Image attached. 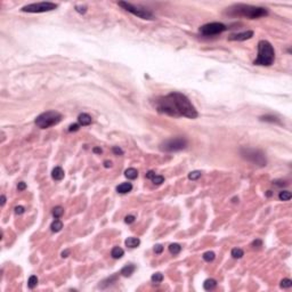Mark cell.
<instances>
[{
	"label": "cell",
	"instance_id": "484cf974",
	"mask_svg": "<svg viewBox=\"0 0 292 292\" xmlns=\"http://www.w3.org/2000/svg\"><path fill=\"white\" fill-rule=\"evenodd\" d=\"M37 284H38V277H37L36 275H31L29 277V281H28L29 289H34L37 286Z\"/></svg>",
	"mask_w": 292,
	"mask_h": 292
},
{
	"label": "cell",
	"instance_id": "f546056e",
	"mask_svg": "<svg viewBox=\"0 0 292 292\" xmlns=\"http://www.w3.org/2000/svg\"><path fill=\"white\" fill-rule=\"evenodd\" d=\"M281 288L283 289H288V288H291L292 286V281L290 280V278H283V280L281 281Z\"/></svg>",
	"mask_w": 292,
	"mask_h": 292
},
{
	"label": "cell",
	"instance_id": "1f68e13d",
	"mask_svg": "<svg viewBox=\"0 0 292 292\" xmlns=\"http://www.w3.org/2000/svg\"><path fill=\"white\" fill-rule=\"evenodd\" d=\"M251 247H252V248H255V249L263 247V241H261V240H255L251 243Z\"/></svg>",
	"mask_w": 292,
	"mask_h": 292
},
{
	"label": "cell",
	"instance_id": "f1b7e54d",
	"mask_svg": "<svg viewBox=\"0 0 292 292\" xmlns=\"http://www.w3.org/2000/svg\"><path fill=\"white\" fill-rule=\"evenodd\" d=\"M151 180H152V183L154 185H161L164 181V177L160 176V175H156V173H155V175H154V177H153Z\"/></svg>",
	"mask_w": 292,
	"mask_h": 292
},
{
	"label": "cell",
	"instance_id": "7402d4cb",
	"mask_svg": "<svg viewBox=\"0 0 292 292\" xmlns=\"http://www.w3.org/2000/svg\"><path fill=\"white\" fill-rule=\"evenodd\" d=\"M231 255H232L234 259H241L244 256V251L240 248H234L232 250V252H231Z\"/></svg>",
	"mask_w": 292,
	"mask_h": 292
},
{
	"label": "cell",
	"instance_id": "ab89813d",
	"mask_svg": "<svg viewBox=\"0 0 292 292\" xmlns=\"http://www.w3.org/2000/svg\"><path fill=\"white\" fill-rule=\"evenodd\" d=\"M154 175H155V172H154V171H152V170H150V171H148L147 173H146V175H145V177H146V178H147V179H152L153 177H154Z\"/></svg>",
	"mask_w": 292,
	"mask_h": 292
},
{
	"label": "cell",
	"instance_id": "4dcf8cb0",
	"mask_svg": "<svg viewBox=\"0 0 292 292\" xmlns=\"http://www.w3.org/2000/svg\"><path fill=\"white\" fill-rule=\"evenodd\" d=\"M260 120H261V121H266V122H280V121L277 120V118H275V116H273V115L261 116V118H260Z\"/></svg>",
	"mask_w": 292,
	"mask_h": 292
},
{
	"label": "cell",
	"instance_id": "ee69618b",
	"mask_svg": "<svg viewBox=\"0 0 292 292\" xmlns=\"http://www.w3.org/2000/svg\"><path fill=\"white\" fill-rule=\"evenodd\" d=\"M92 151H94V153H98V154H100V153H102V148H100V147H94V148H92Z\"/></svg>",
	"mask_w": 292,
	"mask_h": 292
},
{
	"label": "cell",
	"instance_id": "cb8c5ba5",
	"mask_svg": "<svg viewBox=\"0 0 292 292\" xmlns=\"http://www.w3.org/2000/svg\"><path fill=\"white\" fill-rule=\"evenodd\" d=\"M202 258H203V260H205L207 263H210V261H213V259L216 258V255H215V252H212V251H207L203 253Z\"/></svg>",
	"mask_w": 292,
	"mask_h": 292
},
{
	"label": "cell",
	"instance_id": "9a60e30c",
	"mask_svg": "<svg viewBox=\"0 0 292 292\" xmlns=\"http://www.w3.org/2000/svg\"><path fill=\"white\" fill-rule=\"evenodd\" d=\"M124 243H126V245L128 247V248H137L138 245L140 244V240L139 239H137V237H128L127 240L124 241Z\"/></svg>",
	"mask_w": 292,
	"mask_h": 292
},
{
	"label": "cell",
	"instance_id": "4fadbf2b",
	"mask_svg": "<svg viewBox=\"0 0 292 292\" xmlns=\"http://www.w3.org/2000/svg\"><path fill=\"white\" fill-rule=\"evenodd\" d=\"M64 176H65L64 170L60 168V167H55V168L53 169V171H52L53 179H55V180H57V181H58V180L63 179V178H64Z\"/></svg>",
	"mask_w": 292,
	"mask_h": 292
},
{
	"label": "cell",
	"instance_id": "5bb4252c",
	"mask_svg": "<svg viewBox=\"0 0 292 292\" xmlns=\"http://www.w3.org/2000/svg\"><path fill=\"white\" fill-rule=\"evenodd\" d=\"M132 189V184L131 183H122L116 187V192L120 194H127Z\"/></svg>",
	"mask_w": 292,
	"mask_h": 292
},
{
	"label": "cell",
	"instance_id": "ac0fdd59",
	"mask_svg": "<svg viewBox=\"0 0 292 292\" xmlns=\"http://www.w3.org/2000/svg\"><path fill=\"white\" fill-rule=\"evenodd\" d=\"M62 228H63V223L60 219H55L50 225V229L54 233H58L60 231H62Z\"/></svg>",
	"mask_w": 292,
	"mask_h": 292
},
{
	"label": "cell",
	"instance_id": "52a82bcc",
	"mask_svg": "<svg viewBox=\"0 0 292 292\" xmlns=\"http://www.w3.org/2000/svg\"><path fill=\"white\" fill-rule=\"evenodd\" d=\"M118 5H119L120 7H122L124 10L131 13L132 15L139 17V18H142V20L152 21L155 18L154 15H153V13L150 12L148 9L144 8V7H139V6L132 5V4H130V2H127V1H119Z\"/></svg>",
	"mask_w": 292,
	"mask_h": 292
},
{
	"label": "cell",
	"instance_id": "7c38bea8",
	"mask_svg": "<svg viewBox=\"0 0 292 292\" xmlns=\"http://www.w3.org/2000/svg\"><path fill=\"white\" fill-rule=\"evenodd\" d=\"M135 271H136V266L134 264H129V265H126V266L121 269L120 274L122 276H124V277H129V276H131L132 274H134Z\"/></svg>",
	"mask_w": 292,
	"mask_h": 292
},
{
	"label": "cell",
	"instance_id": "b9f144b4",
	"mask_svg": "<svg viewBox=\"0 0 292 292\" xmlns=\"http://www.w3.org/2000/svg\"><path fill=\"white\" fill-rule=\"evenodd\" d=\"M68 255H70V250H65L62 252V258H68Z\"/></svg>",
	"mask_w": 292,
	"mask_h": 292
},
{
	"label": "cell",
	"instance_id": "8d00e7d4",
	"mask_svg": "<svg viewBox=\"0 0 292 292\" xmlns=\"http://www.w3.org/2000/svg\"><path fill=\"white\" fill-rule=\"evenodd\" d=\"M162 251H163V247H162L161 244H156L155 247H154V252H155L156 255L162 253Z\"/></svg>",
	"mask_w": 292,
	"mask_h": 292
},
{
	"label": "cell",
	"instance_id": "d6986e66",
	"mask_svg": "<svg viewBox=\"0 0 292 292\" xmlns=\"http://www.w3.org/2000/svg\"><path fill=\"white\" fill-rule=\"evenodd\" d=\"M124 176L127 177L128 179H136L137 177H138V171H137L135 168H128L126 171H124Z\"/></svg>",
	"mask_w": 292,
	"mask_h": 292
},
{
	"label": "cell",
	"instance_id": "277c9868",
	"mask_svg": "<svg viewBox=\"0 0 292 292\" xmlns=\"http://www.w3.org/2000/svg\"><path fill=\"white\" fill-rule=\"evenodd\" d=\"M62 120V114L57 111H47V112L41 113L40 115H38L34 120V123L37 127L40 129H47L50 128L53 126L58 124Z\"/></svg>",
	"mask_w": 292,
	"mask_h": 292
},
{
	"label": "cell",
	"instance_id": "9c48e42d",
	"mask_svg": "<svg viewBox=\"0 0 292 292\" xmlns=\"http://www.w3.org/2000/svg\"><path fill=\"white\" fill-rule=\"evenodd\" d=\"M227 30V26L223 23H219V22H212V23H208V24H204L202 25L199 31L202 36L205 37H211V36H217V34H220L223 33L224 31Z\"/></svg>",
	"mask_w": 292,
	"mask_h": 292
},
{
	"label": "cell",
	"instance_id": "44dd1931",
	"mask_svg": "<svg viewBox=\"0 0 292 292\" xmlns=\"http://www.w3.org/2000/svg\"><path fill=\"white\" fill-rule=\"evenodd\" d=\"M180 251H181V247H180V244L171 243L170 245H169V252H170L171 255H173V256L178 255Z\"/></svg>",
	"mask_w": 292,
	"mask_h": 292
},
{
	"label": "cell",
	"instance_id": "d4e9b609",
	"mask_svg": "<svg viewBox=\"0 0 292 292\" xmlns=\"http://www.w3.org/2000/svg\"><path fill=\"white\" fill-rule=\"evenodd\" d=\"M292 197V194L289 191H281L278 194V199L281 201H289Z\"/></svg>",
	"mask_w": 292,
	"mask_h": 292
},
{
	"label": "cell",
	"instance_id": "30bf717a",
	"mask_svg": "<svg viewBox=\"0 0 292 292\" xmlns=\"http://www.w3.org/2000/svg\"><path fill=\"white\" fill-rule=\"evenodd\" d=\"M252 37H253V31L249 30V31H244V32L235 33V34L229 36V37H228V40H231V41H244V40H248V39H251Z\"/></svg>",
	"mask_w": 292,
	"mask_h": 292
},
{
	"label": "cell",
	"instance_id": "ba28073f",
	"mask_svg": "<svg viewBox=\"0 0 292 292\" xmlns=\"http://www.w3.org/2000/svg\"><path fill=\"white\" fill-rule=\"evenodd\" d=\"M57 8V5L49 1H44V2H34V4L26 5L24 7H22V12L25 13H46L52 12L54 9Z\"/></svg>",
	"mask_w": 292,
	"mask_h": 292
},
{
	"label": "cell",
	"instance_id": "8fae6325",
	"mask_svg": "<svg viewBox=\"0 0 292 292\" xmlns=\"http://www.w3.org/2000/svg\"><path fill=\"white\" fill-rule=\"evenodd\" d=\"M91 122H92V119L88 113H81V114H79V116H78V123L80 124V126H84H84H89Z\"/></svg>",
	"mask_w": 292,
	"mask_h": 292
},
{
	"label": "cell",
	"instance_id": "83f0119b",
	"mask_svg": "<svg viewBox=\"0 0 292 292\" xmlns=\"http://www.w3.org/2000/svg\"><path fill=\"white\" fill-rule=\"evenodd\" d=\"M201 171H199V170H195V171H191L189 173H188V179L189 180H196L199 179L201 177Z\"/></svg>",
	"mask_w": 292,
	"mask_h": 292
},
{
	"label": "cell",
	"instance_id": "603a6c76",
	"mask_svg": "<svg viewBox=\"0 0 292 292\" xmlns=\"http://www.w3.org/2000/svg\"><path fill=\"white\" fill-rule=\"evenodd\" d=\"M63 213H64V209L62 207H55L53 209V216L55 217V219H60L63 216Z\"/></svg>",
	"mask_w": 292,
	"mask_h": 292
},
{
	"label": "cell",
	"instance_id": "7a4b0ae2",
	"mask_svg": "<svg viewBox=\"0 0 292 292\" xmlns=\"http://www.w3.org/2000/svg\"><path fill=\"white\" fill-rule=\"evenodd\" d=\"M226 14L233 17H244L249 20H256L268 15L267 8L264 7H258V6H251V5L245 4H237L233 5L232 7L227 8Z\"/></svg>",
	"mask_w": 292,
	"mask_h": 292
},
{
	"label": "cell",
	"instance_id": "2e32d148",
	"mask_svg": "<svg viewBox=\"0 0 292 292\" xmlns=\"http://www.w3.org/2000/svg\"><path fill=\"white\" fill-rule=\"evenodd\" d=\"M124 255V251L123 249L120 248V247H114V248L112 249V251H111V256L114 258V259H120V258H122Z\"/></svg>",
	"mask_w": 292,
	"mask_h": 292
},
{
	"label": "cell",
	"instance_id": "836d02e7",
	"mask_svg": "<svg viewBox=\"0 0 292 292\" xmlns=\"http://www.w3.org/2000/svg\"><path fill=\"white\" fill-rule=\"evenodd\" d=\"M135 216H132V215H129V216H127L126 218H124V223L126 224H132L134 221H135Z\"/></svg>",
	"mask_w": 292,
	"mask_h": 292
},
{
	"label": "cell",
	"instance_id": "e575fe53",
	"mask_svg": "<svg viewBox=\"0 0 292 292\" xmlns=\"http://www.w3.org/2000/svg\"><path fill=\"white\" fill-rule=\"evenodd\" d=\"M79 128H80V124H79V123L71 124V126L68 127V131H70V132H72V131H78V130H79Z\"/></svg>",
	"mask_w": 292,
	"mask_h": 292
},
{
	"label": "cell",
	"instance_id": "ffe728a7",
	"mask_svg": "<svg viewBox=\"0 0 292 292\" xmlns=\"http://www.w3.org/2000/svg\"><path fill=\"white\" fill-rule=\"evenodd\" d=\"M118 280V275H113L111 276V277H108V278H106V280H104L102 283L99 284V288L102 289H105L106 286H108V285H111V284H113L115 281Z\"/></svg>",
	"mask_w": 292,
	"mask_h": 292
},
{
	"label": "cell",
	"instance_id": "d590c367",
	"mask_svg": "<svg viewBox=\"0 0 292 292\" xmlns=\"http://www.w3.org/2000/svg\"><path fill=\"white\" fill-rule=\"evenodd\" d=\"M112 151L115 155H123V151H122L120 147H118V146H114V147L112 148Z\"/></svg>",
	"mask_w": 292,
	"mask_h": 292
},
{
	"label": "cell",
	"instance_id": "5b68a950",
	"mask_svg": "<svg viewBox=\"0 0 292 292\" xmlns=\"http://www.w3.org/2000/svg\"><path fill=\"white\" fill-rule=\"evenodd\" d=\"M240 153L242 158H244L245 160H248L249 162H251L253 164H257L259 167H265L267 164V160L265 153L260 150L257 148H249V147H242L240 150Z\"/></svg>",
	"mask_w": 292,
	"mask_h": 292
},
{
	"label": "cell",
	"instance_id": "6da1fadb",
	"mask_svg": "<svg viewBox=\"0 0 292 292\" xmlns=\"http://www.w3.org/2000/svg\"><path fill=\"white\" fill-rule=\"evenodd\" d=\"M156 111L161 114L173 116V118H188V119H196L199 113L191 103L187 96L184 94L177 91H172L165 96L158 97L154 102Z\"/></svg>",
	"mask_w": 292,
	"mask_h": 292
},
{
	"label": "cell",
	"instance_id": "74e56055",
	"mask_svg": "<svg viewBox=\"0 0 292 292\" xmlns=\"http://www.w3.org/2000/svg\"><path fill=\"white\" fill-rule=\"evenodd\" d=\"M25 188H26V184H25L24 181H20V183L17 184V189H18V191H24Z\"/></svg>",
	"mask_w": 292,
	"mask_h": 292
},
{
	"label": "cell",
	"instance_id": "d6a6232c",
	"mask_svg": "<svg viewBox=\"0 0 292 292\" xmlns=\"http://www.w3.org/2000/svg\"><path fill=\"white\" fill-rule=\"evenodd\" d=\"M76 10L79 13V14H86L87 7H86V6H76Z\"/></svg>",
	"mask_w": 292,
	"mask_h": 292
},
{
	"label": "cell",
	"instance_id": "4316f807",
	"mask_svg": "<svg viewBox=\"0 0 292 292\" xmlns=\"http://www.w3.org/2000/svg\"><path fill=\"white\" fill-rule=\"evenodd\" d=\"M151 281H152L153 283H161L162 281H163V275L161 274V273H155V274H153L152 277H151Z\"/></svg>",
	"mask_w": 292,
	"mask_h": 292
},
{
	"label": "cell",
	"instance_id": "60d3db41",
	"mask_svg": "<svg viewBox=\"0 0 292 292\" xmlns=\"http://www.w3.org/2000/svg\"><path fill=\"white\" fill-rule=\"evenodd\" d=\"M104 167H105V168H111V167H112V162H111V161H108V160L104 161Z\"/></svg>",
	"mask_w": 292,
	"mask_h": 292
},
{
	"label": "cell",
	"instance_id": "7bdbcfd3",
	"mask_svg": "<svg viewBox=\"0 0 292 292\" xmlns=\"http://www.w3.org/2000/svg\"><path fill=\"white\" fill-rule=\"evenodd\" d=\"M0 200H1V203H0V204H1V207H4L5 203H6V196L2 194V195H1V197H0Z\"/></svg>",
	"mask_w": 292,
	"mask_h": 292
},
{
	"label": "cell",
	"instance_id": "8992f818",
	"mask_svg": "<svg viewBox=\"0 0 292 292\" xmlns=\"http://www.w3.org/2000/svg\"><path fill=\"white\" fill-rule=\"evenodd\" d=\"M188 142L185 137H173L164 140L160 144V150L163 152H179L187 147Z\"/></svg>",
	"mask_w": 292,
	"mask_h": 292
},
{
	"label": "cell",
	"instance_id": "f35d334b",
	"mask_svg": "<svg viewBox=\"0 0 292 292\" xmlns=\"http://www.w3.org/2000/svg\"><path fill=\"white\" fill-rule=\"evenodd\" d=\"M23 212H24V207L18 205V207H16V208H15V213H16V215H22Z\"/></svg>",
	"mask_w": 292,
	"mask_h": 292
},
{
	"label": "cell",
	"instance_id": "e0dca14e",
	"mask_svg": "<svg viewBox=\"0 0 292 292\" xmlns=\"http://www.w3.org/2000/svg\"><path fill=\"white\" fill-rule=\"evenodd\" d=\"M216 286H217V281L216 280H213V278H208V280L204 281V283H203L204 290L210 291V290H213Z\"/></svg>",
	"mask_w": 292,
	"mask_h": 292
},
{
	"label": "cell",
	"instance_id": "3957f363",
	"mask_svg": "<svg viewBox=\"0 0 292 292\" xmlns=\"http://www.w3.org/2000/svg\"><path fill=\"white\" fill-rule=\"evenodd\" d=\"M275 60V50L272 44L267 40H260L258 42V56L253 60V65L271 66Z\"/></svg>",
	"mask_w": 292,
	"mask_h": 292
}]
</instances>
